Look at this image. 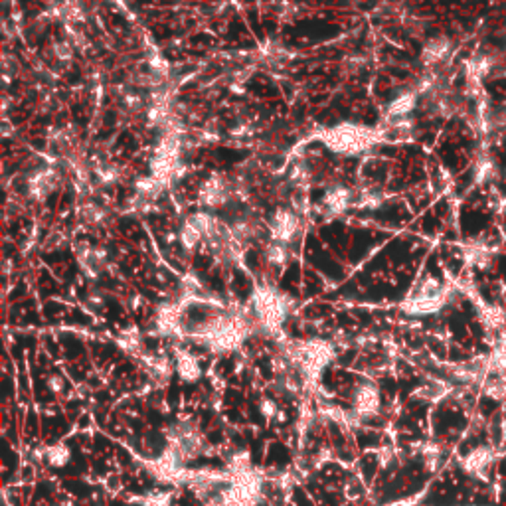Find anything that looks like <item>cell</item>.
<instances>
[{"mask_svg": "<svg viewBox=\"0 0 506 506\" xmlns=\"http://www.w3.org/2000/svg\"><path fill=\"white\" fill-rule=\"evenodd\" d=\"M178 240H180V246L184 247L186 253H192L196 247L204 242V233L200 232L190 219H184V224L180 226V233H178Z\"/></svg>", "mask_w": 506, "mask_h": 506, "instance_id": "cell-14", "label": "cell"}, {"mask_svg": "<svg viewBox=\"0 0 506 506\" xmlns=\"http://www.w3.org/2000/svg\"><path fill=\"white\" fill-rule=\"evenodd\" d=\"M60 184V177L52 166L36 168L26 180L28 196L36 202H44L48 196H52Z\"/></svg>", "mask_w": 506, "mask_h": 506, "instance_id": "cell-7", "label": "cell"}, {"mask_svg": "<svg viewBox=\"0 0 506 506\" xmlns=\"http://www.w3.org/2000/svg\"><path fill=\"white\" fill-rule=\"evenodd\" d=\"M354 206V192L346 186H332L323 196V212L329 218H336L348 212V208Z\"/></svg>", "mask_w": 506, "mask_h": 506, "instance_id": "cell-9", "label": "cell"}, {"mask_svg": "<svg viewBox=\"0 0 506 506\" xmlns=\"http://www.w3.org/2000/svg\"><path fill=\"white\" fill-rule=\"evenodd\" d=\"M316 137L330 152L344 154V156L368 154L382 141V135H380L378 129L358 123L334 125V127L320 131Z\"/></svg>", "mask_w": 506, "mask_h": 506, "instance_id": "cell-1", "label": "cell"}, {"mask_svg": "<svg viewBox=\"0 0 506 506\" xmlns=\"http://www.w3.org/2000/svg\"><path fill=\"white\" fill-rule=\"evenodd\" d=\"M80 218L87 224V226H101L105 218H107V212L101 208L99 204L93 202H87L80 208Z\"/></svg>", "mask_w": 506, "mask_h": 506, "instance_id": "cell-17", "label": "cell"}, {"mask_svg": "<svg viewBox=\"0 0 506 506\" xmlns=\"http://www.w3.org/2000/svg\"><path fill=\"white\" fill-rule=\"evenodd\" d=\"M260 411L263 413V417L271 419L275 413H277V404H275L273 399H269V397H263L260 404Z\"/></svg>", "mask_w": 506, "mask_h": 506, "instance_id": "cell-23", "label": "cell"}, {"mask_svg": "<svg viewBox=\"0 0 506 506\" xmlns=\"http://www.w3.org/2000/svg\"><path fill=\"white\" fill-rule=\"evenodd\" d=\"M46 383H48V388H50L54 394H60V392L64 390V380H62L60 376H50Z\"/></svg>", "mask_w": 506, "mask_h": 506, "instance_id": "cell-24", "label": "cell"}, {"mask_svg": "<svg viewBox=\"0 0 506 506\" xmlns=\"http://www.w3.org/2000/svg\"><path fill=\"white\" fill-rule=\"evenodd\" d=\"M166 186L159 180V178L151 177H145V178H138L137 184H135V196L138 198H143V200H147V202H154L163 190H165Z\"/></svg>", "mask_w": 506, "mask_h": 506, "instance_id": "cell-11", "label": "cell"}, {"mask_svg": "<svg viewBox=\"0 0 506 506\" xmlns=\"http://www.w3.org/2000/svg\"><path fill=\"white\" fill-rule=\"evenodd\" d=\"M196 336H200L214 350L222 352V350H232L242 342V338L246 336V327L240 318L218 316V318L202 325L196 332Z\"/></svg>", "mask_w": 506, "mask_h": 506, "instance_id": "cell-2", "label": "cell"}, {"mask_svg": "<svg viewBox=\"0 0 506 506\" xmlns=\"http://www.w3.org/2000/svg\"><path fill=\"white\" fill-rule=\"evenodd\" d=\"M289 180H291V184H295V186H305V184L311 180V170H309V166L305 165V163L293 165L291 172H289Z\"/></svg>", "mask_w": 506, "mask_h": 506, "instance_id": "cell-20", "label": "cell"}, {"mask_svg": "<svg viewBox=\"0 0 506 506\" xmlns=\"http://www.w3.org/2000/svg\"><path fill=\"white\" fill-rule=\"evenodd\" d=\"M75 253H78V261H80V267L82 271L89 279H99L101 271L107 267V253L105 249L101 247H93L91 244H78L75 247Z\"/></svg>", "mask_w": 506, "mask_h": 506, "instance_id": "cell-8", "label": "cell"}, {"mask_svg": "<svg viewBox=\"0 0 506 506\" xmlns=\"http://www.w3.org/2000/svg\"><path fill=\"white\" fill-rule=\"evenodd\" d=\"M415 101H417L415 93H404V96H399L390 103L388 113H386V119H408V115L415 109Z\"/></svg>", "mask_w": 506, "mask_h": 506, "instance_id": "cell-13", "label": "cell"}, {"mask_svg": "<svg viewBox=\"0 0 506 506\" xmlns=\"http://www.w3.org/2000/svg\"><path fill=\"white\" fill-rule=\"evenodd\" d=\"M301 230V218H299V212H295L293 208H277L273 212V216L269 219V237L271 242H279V244H285L289 246Z\"/></svg>", "mask_w": 506, "mask_h": 506, "instance_id": "cell-5", "label": "cell"}, {"mask_svg": "<svg viewBox=\"0 0 506 506\" xmlns=\"http://www.w3.org/2000/svg\"><path fill=\"white\" fill-rule=\"evenodd\" d=\"M445 52H447V44L445 42H441V40H435V42H431L427 48H425V52H424V60L425 62H437V60H441L443 55H445Z\"/></svg>", "mask_w": 506, "mask_h": 506, "instance_id": "cell-21", "label": "cell"}, {"mask_svg": "<svg viewBox=\"0 0 506 506\" xmlns=\"http://www.w3.org/2000/svg\"><path fill=\"white\" fill-rule=\"evenodd\" d=\"M443 305V291L435 279H427L424 281L419 289L408 297V301L404 302V311L410 315H427L437 311Z\"/></svg>", "mask_w": 506, "mask_h": 506, "instance_id": "cell-4", "label": "cell"}, {"mask_svg": "<svg viewBox=\"0 0 506 506\" xmlns=\"http://www.w3.org/2000/svg\"><path fill=\"white\" fill-rule=\"evenodd\" d=\"M380 408V396L376 386L360 383L354 390V413L358 417H370Z\"/></svg>", "mask_w": 506, "mask_h": 506, "instance_id": "cell-10", "label": "cell"}, {"mask_svg": "<svg viewBox=\"0 0 506 506\" xmlns=\"http://www.w3.org/2000/svg\"><path fill=\"white\" fill-rule=\"evenodd\" d=\"M253 311L267 329H277L289 315V299L285 293L271 285L260 287L251 297Z\"/></svg>", "mask_w": 506, "mask_h": 506, "instance_id": "cell-3", "label": "cell"}, {"mask_svg": "<svg viewBox=\"0 0 506 506\" xmlns=\"http://www.w3.org/2000/svg\"><path fill=\"white\" fill-rule=\"evenodd\" d=\"M96 177L101 184H115L121 178V170L115 165H101L96 168Z\"/></svg>", "mask_w": 506, "mask_h": 506, "instance_id": "cell-19", "label": "cell"}, {"mask_svg": "<svg viewBox=\"0 0 506 506\" xmlns=\"http://www.w3.org/2000/svg\"><path fill=\"white\" fill-rule=\"evenodd\" d=\"M147 506H168V496H154L147 503Z\"/></svg>", "mask_w": 506, "mask_h": 506, "instance_id": "cell-25", "label": "cell"}, {"mask_svg": "<svg viewBox=\"0 0 506 506\" xmlns=\"http://www.w3.org/2000/svg\"><path fill=\"white\" fill-rule=\"evenodd\" d=\"M69 459H71V453H69L68 445H64V443H57V445H52L46 449V461L50 465L64 467L68 465Z\"/></svg>", "mask_w": 506, "mask_h": 506, "instance_id": "cell-18", "label": "cell"}, {"mask_svg": "<svg viewBox=\"0 0 506 506\" xmlns=\"http://www.w3.org/2000/svg\"><path fill=\"white\" fill-rule=\"evenodd\" d=\"M383 204V194L376 188H360L354 192V208L376 210Z\"/></svg>", "mask_w": 506, "mask_h": 506, "instance_id": "cell-15", "label": "cell"}, {"mask_svg": "<svg viewBox=\"0 0 506 506\" xmlns=\"http://www.w3.org/2000/svg\"><path fill=\"white\" fill-rule=\"evenodd\" d=\"M52 50H54V55L60 62H69L73 57V48H71V44L68 40L55 42Z\"/></svg>", "mask_w": 506, "mask_h": 506, "instance_id": "cell-22", "label": "cell"}, {"mask_svg": "<svg viewBox=\"0 0 506 506\" xmlns=\"http://www.w3.org/2000/svg\"><path fill=\"white\" fill-rule=\"evenodd\" d=\"M232 182L224 174H212V177L204 180L200 184L198 190V202L208 208V210H216L230 202L232 198Z\"/></svg>", "mask_w": 506, "mask_h": 506, "instance_id": "cell-6", "label": "cell"}, {"mask_svg": "<svg viewBox=\"0 0 506 506\" xmlns=\"http://www.w3.org/2000/svg\"><path fill=\"white\" fill-rule=\"evenodd\" d=\"M177 374L184 382H196L202 376V370L198 366L196 358L188 352H178L177 356Z\"/></svg>", "mask_w": 506, "mask_h": 506, "instance_id": "cell-12", "label": "cell"}, {"mask_svg": "<svg viewBox=\"0 0 506 506\" xmlns=\"http://www.w3.org/2000/svg\"><path fill=\"white\" fill-rule=\"evenodd\" d=\"M265 260L273 267H285L289 261V246L279 244V242H271L265 249Z\"/></svg>", "mask_w": 506, "mask_h": 506, "instance_id": "cell-16", "label": "cell"}]
</instances>
